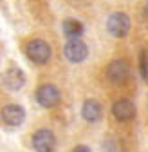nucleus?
Masks as SVG:
<instances>
[{"label":"nucleus","mask_w":148,"mask_h":152,"mask_svg":"<svg viewBox=\"0 0 148 152\" xmlns=\"http://www.w3.org/2000/svg\"><path fill=\"white\" fill-rule=\"evenodd\" d=\"M63 54L70 64H81L89 56V47L83 40H80V36H74L67 40L63 47Z\"/></svg>","instance_id":"4"},{"label":"nucleus","mask_w":148,"mask_h":152,"mask_svg":"<svg viewBox=\"0 0 148 152\" xmlns=\"http://www.w3.org/2000/svg\"><path fill=\"white\" fill-rule=\"evenodd\" d=\"M25 120V110L18 103H7L2 109V121L7 127H20Z\"/></svg>","instance_id":"7"},{"label":"nucleus","mask_w":148,"mask_h":152,"mask_svg":"<svg viewBox=\"0 0 148 152\" xmlns=\"http://www.w3.org/2000/svg\"><path fill=\"white\" fill-rule=\"evenodd\" d=\"M103 116V107L98 100H87L81 107V118L89 123H96Z\"/></svg>","instance_id":"10"},{"label":"nucleus","mask_w":148,"mask_h":152,"mask_svg":"<svg viewBox=\"0 0 148 152\" xmlns=\"http://www.w3.org/2000/svg\"><path fill=\"white\" fill-rule=\"evenodd\" d=\"M34 98L36 102H38L40 107L44 109H52V107H56L62 100V92L56 85H52V83H44L40 85L38 89H36V94H34Z\"/></svg>","instance_id":"3"},{"label":"nucleus","mask_w":148,"mask_h":152,"mask_svg":"<svg viewBox=\"0 0 148 152\" xmlns=\"http://www.w3.org/2000/svg\"><path fill=\"white\" fill-rule=\"evenodd\" d=\"M112 114L118 121H128L136 116V105L130 100H118L112 105Z\"/></svg>","instance_id":"9"},{"label":"nucleus","mask_w":148,"mask_h":152,"mask_svg":"<svg viewBox=\"0 0 148 152\" xmlns=\"http://www.w3.org/2000/svg\"><path fill=\"white\" fill-rule=\"evenodd\" d=\"M74 150H78V152H87V150H90V148L85 147V145H78V147H74Z\"/></svg>","instance_id":"13"},{"label":"nucleus","mask_w":148,"mask_h":152,"mask_svg":"<svg viewBox=\"0 0 148 152\" xmlns=\"http://www.w3.org/2000/svg\"><path fill=\"white\" fill-rule=\"evenodd\" d=\"M33 148L38 150V152H47V150H52L54 145H56V138H54V132L49 130V129H38L33 134Z\"/></svg>","instance_id":"6"},{"label":"nucleus","mask_w":148,"mask_h":152,"mask_svg":"<svg viewBox=\"0 0 148 152\" xmlns=\"http://www.w3.org/2000/svg\"><path fill=\"white\" fill-rule=\"evenodd\" d=\"M130 26H132L130 16L123 11H116L107 18V31L114 38H125L130 31Z\"/></svg>","instance_id":"2"},{"label":"nucleus","mask_w":148,"mask_h":152,"mask_svg":"<svg viewBox=\"0 0 148 152\" xmlns=\"http://www.w3.org/2000/svg\"><path fill=\"white\" fill-rule=\"evenodd\" d=\"M62 29H63L67 38L81 36V33H83V26H81L80 20H76V18H65L63 24H62Z\"/></svg>","instance_id":"11"},{"label":"nucleus","mask_w":148,"mask_h":152,"mask_svg":"<svg viewBox=\"0 0 148 152\" xmlns=\"http://www.w3.org/2000/svg\"><path fill=\"white\" fill-rule=\"evenodd\" d=\"M51 45L42 40V38H34V40H31L25 47V54H27V58L36 64V65H44L51 60Z\"/></svg>","instance_id":"1"},{"label":"nucleus","mask_w":148,"mask_h":152,"mask_svg":"<svg viewBox=\"0 0 148 152\" xmlns=\"http://www.w3.org/2000/svg\"><path fill=\"white\" fill-rule=\"evenodd\" d=\"M141 72H143V76H144V78L148 76V72H146V60H144V53L141 54Z\"/></svg>","instance_id":"12"},{"label":"nucleus","mask_w":148,"mask_h":152,"mask_svg":"<svg viewBox=\"0 0 148 152\" xmlns=\"http://www.w3.org/2000/svg\"><path fill=\"white\" fill-rule=\"evenodd\" d=\"M25 85V74L20 67L11 65L4 72V87L9 91H20Z\"/></svg>","instance_id":"8"},{"label":"nucleus","mask_w":148,"mask_h":152,"mask_svg":"<svg viewBox=\"0 0 148 152\" xmlns=\"http://www.w3.org/2000/svg\"><path fill=\"white\" fill-rule=\"evenodd\" d=\"M128 76H130V69L125 60H114L107 67V78L114 85H123L128 80Z\"/></svg>","instance_id":"5"}]
</instances>
